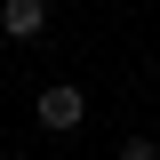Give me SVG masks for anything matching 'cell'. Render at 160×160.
I'll use <instances>...</instances> for the list:
<instances>
[{"label":"cell","mask_w":160,"mask_h":160,"mask_svg":"<svg viewBox=\"0 0 160 160\" xmlns=\"http://www.w3.org/2000/svg\"><path fill=\"white\" fill-rule=\"evenodd\" d=\"M32 120L48 128V136H72L80 120H88V96H80V88H64V80H48V88L32 96Z\"/></svg>","instance_id":"6da1fadb"},{"label":"cell","mask_w":160,"mask_h":160,"mask_svg":"<svg viewBox=\"0 0 160 160\" xmlns=\"http://www.w3.org/2000/svg\"><path fill=\"white\" fill-rule=\"evenodd\" d=\"M0 32L8 40H40L48 32V0H0Z\"/></svg>","instance_id":"7a4b0ae2"},{"label":"cell","mask_w":160,"mask_h":160,"mask_svg":"<svg viewBox=\"0 0 160 160\" xmlns=\"http://www.w3.org/2000/svg\"><path fill=\"white\" fill-rule=\"evenodd\" d=\"M120 160H160V136H128V144H120Z\"/></svg>","instance_id":"3957f363"},{"label":"cell","mask_w":160,"mask_h":160,"mask_svg":"<svg viewBox=\"0 0 160 160\" xmlns=\"http://www.w3.org/2000/svg\"><path fill=\"white\" fill-rule=\"evenodd\" d=\"M152 136H160V112H152Z\"/></svg>","instance_id":"277c9868"}]
</instances>
